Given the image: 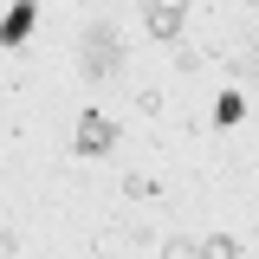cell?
<instances>
[{
    "label": "cell",
    "instance_id": "1",
    "mask_svg": "<svg viewBox=\"0 0 259 259\" xmlns=\"http://www.w3.org/2000/svg\"><path fill=\"white\" fill-rule=\"evenodd\" d=\"M123 39H117V26H104V20H91V26L78 32V78H91V84H110V78H123Z\"/></svg>",
    "mask_w": 259,
    "mask_h": 259
},
{
    "label": "cell",
    "instance_id": "2",
    "mask_svg": "<svg viewBox=\"0 0 259 259\" xmlns=\"http://www.w3.org/2000/svg\"><path fill=\"white\" fill-rule=\"evenodd\" d=\"M143 26L156 32V39H168V46H175V39H182V26H188V0H149V7H143Z\"/></svg>",
    "mask_w": 259,
    "mask_h": 259
},
{
    "label": "cell",
    "instance_id": "3",
    "mask_svg": "<svg viewBox=\"0 0 259 259\" xmlns=\"http://www.w3.org/2000/svg\"><path fill=\"white\" fill-rule=\"evenodd\" d=\"M110 143H117V123L110 117H84L78 123V156H104Z\"/></svg>",
    "mask_w": 259,
    "mask_h": 259
},
{
    "label": "cell",
    "instance_id": "4",
    "mask_svg": "<svg viewBox=\"0 0 259 259\" xmlns=\"http://www.w3.org/2000/svg\"><path fill=\"white\" fill-rule=\"evenodd\" d=\"M26 32H32V0H20V7L7 13V26H0V39H7V46H20Z\"/></svg>",
    "mask_w": 259,
    "mask_h": 259
},
{
    "label": "cell",
    "instance_id": "5",
    "mask_svg": "<svg viewBox=\"0 0 259 259\" xmlns=\"http://www.w3.org/2000/svg\"><path fill=\"white\" fill-rule=\"evenodd\" d=\"M194 259H240V240L233 233H214L207 246H194Z\"/></svg>",
    "mask_w": 259,
    "mask_h": 259
},
{
    "label": "cell",
    "instance_id": "6",
    "mask_svg": "<svg viewBox=\"0 0 259 259\" xmlns=\"http://www.w3.org/2000/svg\"><path fill=\"white\" fill-rule=\"evenodd\" d=\"M240 117H246V104H240V97L227 91V97H221V123H240Z\"/></svg>",
    "mask_w": 259,
    "mask_h": 259
},
{
    "label": "cell",
    "instance_id": "7",
    "mask_svg": "<svg viewBox=\"0 0 259 259\" xmlns=\"http://www.w3.org/2000/svg\"><path fill=\"white\" fill-rule=\"evenodd\" d=\"M162 259H194V246H188V240H168V246H162Z\"/></svg>",
    "mask_w": 259,
    "mask_h": 259
},
{
    "label": "cell",
    "instance_id": "8",
    "mask_svg": "<svg viewBox=\"0 0 259 259\" xmlns=\"http://www.w3.org/2000/svg\"><path fill=\"white\" fill-rule=\"evenodd\" d=\"M0 259H20V240L13 233H0Z\"/></svg>",
    "mask_w": 259,
    "mask_h": 259
}]
</instances>
